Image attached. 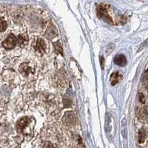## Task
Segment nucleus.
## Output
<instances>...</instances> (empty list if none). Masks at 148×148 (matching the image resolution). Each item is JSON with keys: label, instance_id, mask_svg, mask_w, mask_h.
<instances>
[{"label": "nucleus", "instance_id": "1", "mask_svg": "<svg viewBox=\"0 0 148 148\" xmlns=\"http://www.w3.org/2000/svg\"><path fill=\"white\" fill-rule=\"evenodd\" d=\"M96 13L99 19H103L111 24H118L125 22L124 16H117L114 13L112 7L106 4H99L96 8Z\"/></svg>", "mask_w": 148, "mask_h": 148}, {"label": "nucleus", "instance_id": "2", "mask_svg": "<svg viewBox=\"0 0 148 148\" xmlns=\"http://www.w3.org/2000/svg\"><path fill=\"white\" fill-rule=\"evenodd\" d=\"M17 44H18L17 37H16L13 34H9L5 40L2 42V46L7 50H11L14 48Z\"/></svg>", "mask_w": 148, "mask_h": 148}, {"label": "nucleus", "instance_id": "3", "mask_svg": "<svg viewBox=\"0 0 148 148\" xmlns=\"http://www.w3.org/2000/svg\"><path fill=\"white\" fill-rule=\"evenodd\" d=\"M62 122H63L64 124L68 126V127L74 125L76 122V117L75 113L73 112H70V111L67 112L63 116Z\"/></svg>", "mask_w": 148, "mask_h": 148}, {"label": "nucleus", "instance_id": "4", "mask_svg": "<svg viewBox=\"0 0 148 148\" xmlns=\"http://www.w3.org/2000/svg\"><path fill=\"white\" fill-rule=\"evenodd\" d=\"M46 49H47V45L45 43V40L42 39H38L34 45V50L36 53L39 55L44 54V53L46 51Z\"/></svg>", "mask_w": 148, "mask_h": 148}, {"label": "nucleus", "instance_id": "5", "mask_svg": "<svg viewBox=\"0 0 148 148\" xmlns=\"http://www.w3.org/2000/svg\"><path fill=\"white\" fill-rule=\"evenodd\" d=\"M28 122H29V118L28 117H23L21 119H19L16 124L17 131H19V133H22L24 131V128H26Z\"/></svg>", "mask_w": 148, "mask_h": 148}, {"label": "nucleus", "instance_id": "6", "mask_svg": "<svg viewBox=\"0 0 148 148\" xmlns=\"http://www.w3.org/2000/svg\"><path fill=\"white\" fill-rule=\"evenodd\" d=\"M58 34V32H57V30L56 28H55V26L53 25H50L47 28V31L45 33V36L48 39H52L53 38L56 37Z\"/></svg>", "mask_w": 148, "mask_h": 148}, {"label": "nucleus", "instance_id": "7", "mask_svg": "<svg viewBox=\"0 0 148 148\" xmlns=\"http://www.w3.org/2000/svg\"><path fill=\"white\" fill-rule=\"evenodd\" d=\"M114 63L120 67H124L127 64V59L124 54L116 55L114 58Z\"/></svg>", "mask_w": 148, "mask_h": 148}, {"label": "nucleus", "instance_id": "8", "mask_svg": "<svg viewBox=\"0 0 148 148\" xmlns=\"http://www.w3.org/2000/svg\"><path fill=\"white\" fill-rule=\"evenodd\" d=\"M122 79V75L119 72H114L112 73L111 76V79H110V82L112 86L116 85L117 83H118Z\"/></svg>", "mask_w": 148, "mask_h": 148}, {"label": "nucleus", "instance_id": "9", "mask_svg": "<svg viewBox=\"0 0 148 148\" xmlns=\"http://www.w3.org/2000/svg\"><path fill=\"white\" fill-rule=\"evenodd\" d=\"M19 71H20V73H22V74H23V75L28 76V74H30V73L31 72V68L28 65L27 62H25V63H23V64L20 66Z\"/></svg>", "mask_w": 148, "mask_h": 148}, {"label": "nucleus", "instance_id": "10", "mask_svg": "<svg viewBox=\"0 0 148 148\" xmlns=\"http://www.w3.org/2000/svg\"><path fill=\"white\" fill-rule=\"evenodd\" d=\"M146 137H147L146 130H145L144 128L141 129L139 131V133H138V141H139V143L141 144V143L144 142V140L146 139Z\"/></svg>", "mask_w": 148, "mask_h": 148}, {"label": "nucleus", "instance_id": "11", "mask_svg": "<svg viewBox=\"0 0 148 148\" xmlns=\"http://www.w3.org/2000/svg\"><path fill=\"white\" fill-rule=\"evenodd\" d=\"M8 26L7 22L3 17H0V32H3L6 30Z\"/></svg>", "mask_w": 148, "mask_h": 148}, {"label": "nucleus", "instance_id": "12", "mask_svg": "<svg viewBox=\"0 0 148 148\" xmlns=\"http://www.w3.org/2000/svg\"><path fill=\"white\" fill-rule=\"evenodd\" d=\"M55 46V48H56V51L59 53H61V54H63V53H62V45H61L60 42L59 41H57L56 42L54 45Z\"/></svg>", "mask_w": 148, "mask_h": 148}, {"label": "nucleus", "instance_id": "13", "mask_svg": "<svg viewBox=\"0 0 148 148\" xmlns=\"http://www.w3.org/2000/svg\"><path fill=\"white\" fill-rule=\"evenodd\" d=\"M139 101H140V102L141 104H145V102H146V98H145V96L143 95V93H139Z\"/></svg>", "mask_w": 148, "mask_h": 148}, {"label": "nucleus", "instance_id": "14", "mask_svg": "<svg viewBox=\"0 0 148 148\" xmlns=\"http://www.w3.org/2000/svg\"><path fill=\"white\" fill-rule=\"evenodd\" d=\"M113 47H112V48H111V45H109L108 47H107V51H106V52H107V55L111 54V53H112V51H113Z\"/></svg>", "mask_w": 148, "mask_h": 148}, {"label": "nucleus", "instance_id": "15", "mask_svg": "<svg viewBox=\"0 0 148 148\" xmlns=\"http://www.w3.org/2000/svg\"><path fill=\"white\" fill-rule=\"evenodd\" d=\"M104 63H105V59H104L103 56H101V58L100 59V64H101V68H104Z\"/></svg>", "mask_w": 148, "mask_h": 148}]
</instances>
